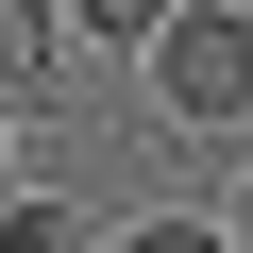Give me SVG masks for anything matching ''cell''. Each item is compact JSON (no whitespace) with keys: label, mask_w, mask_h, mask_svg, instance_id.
<instances>
[{"label":"cell","mask_w":253,"mask_h":253,"mask_svg":"<svg viewBox=\"0 0 253 253\" xmlns=\"http://www.w3.org/2000/svg\"><path fill=\"white\" fill-rule=\"evenodd\" d=\"M0 253H84V203H0Z\"/></svg>","instance_id":"4"},{"label":"cell","mask_w":253,"mask_h":253,"mask_svg":"<svg viewBox=\"0 0 253 253\" xmlns=\"http://www.w3.org/2000/svg\"><path fill=\"white\" fill-rule=\"evenodd\" d=\"M219 236H236V253H253V186H236V203H219Z\"/></svg>","instance_id":"6"},{"label":"cell","mask_w":253,"mask_h":253,"mask_svg":"<svg viewBox=\"0 0 253 253\" xmlns=\"http://www.w3.org/2000/svg\"><path fill=\"white\" fill-rule=\"evenodd\" d=\"M51 51H68L51 0H0V101H34V84H51Z\"/></svg>","instance_id":"2"},{"label":"cell","mask_w":253,"mask_h":253,"mask_svg":"<svg viewBox=\"0 0 253 253\" xmlns=\"http://www.w3.org/2000/svg\"><path fill=\"white\" fill-rule=\"evenodd\" d=\"M51 17H68V34H101V51H152L186 0H51Z\"/></svg>","instance_id":"3"},{"label":"cell","mask_w":253,"mask_h":253,"mask_svg":"<svg viewBox=\"0 0 253 253\" xmlns=\"http://www.w3.org/2000/svg\"><path fill=\"white\" fill-rule=\"evenodd\" d=\"M135 253H236V236H219V219H152Z\"/></svg>","instance_id":"5"},{"label":"cell","mask_w":253,"mask_h":253,"mask_svg":"<svg viewBox=\"0 0 253 253\" xmlns=\"http://www.w3.org/2000/svg\"><path fill=\"white\" fill-rule=\"evenodd\" d=\"M135 68H152V101L186 118V135H236V118H253V17H236V0H186Z\"/></svg>","instance_id":"1"}]
</instances>
